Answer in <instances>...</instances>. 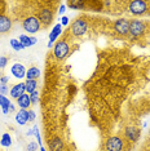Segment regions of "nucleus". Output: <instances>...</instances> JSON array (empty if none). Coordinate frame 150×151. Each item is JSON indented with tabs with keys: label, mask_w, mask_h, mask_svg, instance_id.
Masks as SVG:
<instances>
[{
	"label": "nucleus",
	"mask_w": 150,
	"mask_h": 151,
	"mask_svg": "<svg viewBox=\"0 0 150 151\" xmlns=\"http://www.w3.org/2000/svg\"><path fill=\"white\" fill-rule=\"evenodd\" d=\"M57 3H52V1H39L36 3L38 8H36V17L39 19L40 25L44 29L49 27L52 25L54 16H56V11L53 9V5H56Z\"/></svg>",
	"instance_id": "f257e3e1"
},
{
	"label": "nucleus",
	"mask_w": 150,
	"mask_h": 151,
	"mask_svg": "<svg viewBox=\"0 0 150 151\" xmlns=\"http://www.w3.org/2000/svg\"><path fill=\"white\" fill-rule=\"evenodd\" d=\"M21 25L23 27V30L29 34H36L42 29V25H40L35 13H30L27 16H23L21 19Z\"/></svg>",
	"instance_id": "f03ea898"
},
{
	"label": "nucleus",
	"mask_w": 150,
	"mask_h": 151,
	"mask_svg": "<svg viewBox=\"0 0 150 151\" xmlns=\"http://www.w3.org/2000/svg\"><path fill=\"white\" fill-rule=\"evenodd\" d=\"M125 146V139L120 136H110L105 139L102 149L104 151H123Z\"/></svg>",
	"instance_id": "7ed1b4c3"
},
{
	"label": "nucleus",
	"mask_w": 150,
	"mask_h": 151,
	"mask_svg": "<svg viewBox=\"0 0 150 151\" xmlns=\"http://www.w3.org/2000/svg\"><path fill=\"white\" fill-rule=\"evenodd\" d=\"M70 52H71L70 44H69V42H67L66 39H65V37L62 40H58V42L54 44L53 54H54V57H56L58 61L65 60V58L70 54Z\"/></svg>",
	"instance_id": "20e7f679"
},
{
	"label": "nucleus",
	"mask_w": 150,
	"mask_h": 151,
	"mask_svg": "<svg viewBox=\"0 0 150 151\" xmlns=\"http://www.w3.org/2000/svg\"><path fill=\"white\" fill-rule=\"evenodd\" d=\"M88 30V22L86 18H83V17H79V18L74 19V22L70 25V29L69 31L73 36L75 37H79V36H83L84 34L87 32Z\"/></svg>",
	"instance_id": "39448f33"
},
{
	"label": "nucleus",
	"mask_w": 150,
	"mask_h": 151,
	"mask_svg": "<svg viewBox=\"0 0 150 151\" xmlns=\"http://www.w3.org/2000/svg\"><path fill=\"white\" fill-rule=\"evenodd\" d=\"M128 11L133 16H142L148 12L149 9V3L144 0H133V1H128Z\"/></svg>",
	"instance_id": "423d86ee"
},
{
	"label": "nucleus",
	"mask_w": 150,
	"mask_h": 151,
	"mask_svg": "<svg viewBox=\"0 0 150 151\" xmlns=\"http://www.w3.org/2000/svg\"><path fill=\"white\" fill-rule=\"evenodd\" d=\"M146 26L140 19H131L129 21V35L133 37H140L145 32Z\"/></svg>",
	"instance_id": "0eeeda50"
},
{
	"label": "nucleus",
	"mask_w": 150,
	"mask_h": 151,
	"mask_svg": "<svg viewBox=\"0 0 150 151\" xmlns=\"http://www.w3.org/2000/svg\"><path fill=\"white\" fill-rule=\"evenodd\" d=\"M114 31L120 36L129 35V19L127 18H119L114 22Z\"/></svg>",
	"instance_id": "6e6552de"
},
{
	"label": "nucleus",
	"mask_w": 150,
	"mask_h": 151,
	"mask_svg": "<svg viewBox=\"0 0 150 151\" xmlns=\"http://www.w3.org/2000/svg\"><path fill=\"white\" fill-rule=\"evenodd\" d=\"M13 21L12 18L8 14H5L4 9H0V34L4 35V34H8L12 29Z\"/></svg>",
	"instance_id": "1a4fd4ad"
},
{
	"label": "nucleus",
	"mask_w": 150,
	"mask_h": 151,
	"mask_svg": "<svg viewBox=\"0 0 150 151\" xmlns=\"http://www.w3.org/2000/svg\"><path fill=\"white\" fill-rule=\"evenodd\" d=\"M123 134L127 138V141H129L131 143H135L140 138V130L133 125H129V127H125Z\"/></svg>",
	"instance_id": "9d476101"
},
{
	"label": "nucleus",
	"mask_w": 150,
	"mask_h": 151,
	"mask_svg": "<svg viewBox=\"0 0 150 151\" xmlns=\"http://www.w3.org/2000/svg\"><path fill=\"white\" fill-rule=\"evenodd\" d=\"M49 151H65V142L58 136H53L48 141Z\"/></svg>",
	"instance_id": "9b49d317"
},
{
	"label": "nucleus",
	"mask_w": 150,
	"mask_h": 151,
	"mask_svg": "<svg viewBox=\"0 0 150 151\" xmlns=\"http://www.w3.org/2000/svg\"><path fill=\"white\" fill-rule=\"evenodd\" d=\"M26 93V87H25V83H18L16 85H13L9 91V96L13 98V99H17L19 98L21 96H23Z\"/></svg>",
	"instance_id": "f8f14e48"
},
{
	"label": "nucleus",
	"mask_w": 150,
	"mask_h": 151,
	"mask_svg": "<svg viewBox=\"0 0 150 151\" xmlns=\"http://www.w3.org/2000/svg\"><path fill=\"white\" fill-rule=\"evenodd\" d=\"M26 67L21 63H13V66L11 67V74L14 76L16 79H23L26 78Z\"/></svg>",
	"instance_id": "ddd939ff"
},
{
	"label": "nucleus",
	"mask_w": 150,
	"mask_h": 151,
	"mask_svg": "<svg viewBox=\"0 0 150 151\" xmlns=\"http://www.w3.org/2000/svg\"><path fill=\"white\" fill-rule=\"evenodd\" d=\"M62 34V26H61V23H56L54 27L52 29V31L49 32V42H48V48H52L54 42H56L57 39L60 37V35Z\"/></svg>",
	"instance_id": "4468645a"
},
{
	"label": "nucleus",
	"mask_w": 150,
	"mask_h": 151,
	"mask_svg": "<svg viewBox=\"0 0 150 151\" xmlns=\"http://www.w3.org/2000/svg\"><path fill=\"white\" fill-rule=\"evenodd\" d=\"M16 123L18 125H26L29 123V110L19 109L16 114Z\"/></svg>",
	"instance_id": "2eb2a0df"
},
{
	"label": "nucleus",
	"mask_w": 150,
	"mask_h": 151,
	"mask_svg": "<svg viewBox=\"0 0 150 151\" xmlns=\"http://www.w3.org/2000/svg\"><path fill=\"white\" fill-rule=\"evenodd\" d=\"M16 102H17V106H18L19 109L29 110L30 106H31V99H30V94L25 93L23 96H21L19 98H17Z\"/></svg>",
	"instance_id": "dca6fc26"
},
{
	"label": "nucleus",
	"mask_w": 150,
	"mask_h": 151,
	"mask_svg": "<svg viewBox=\"0 0 150 151\" xmlns=\"http://www.w3.org/2000/svg\"><path fill=\"white\" fill-rule=\"evenodd\" d=\"M40 76V70L35 66H31L26 73V80H38Z\"/></svg>",
	"instance_id": "f3484780"
},
{
	"label": "nucleus",
	"mask_w": 150,
	"mask_h": 151,
	"mask_svg": "<svg viewBox=\"0 0 150 151\" xmlns=\"http://www.w3.org/2000/svg\"><path fill=\"white\" fill-rule=\"evenodd\" d=\"M11 99H9L6 96H3L0 94V107L3 110V114L4 115H8L9 114V105H11Z\"/></svg>",
	"instance_id": "a211bd4d"
},
{
	"label": "nucleus",
	"mask_w": 150,
	"mask_h": 151,
	"mask_svg": "<svg viewBox=\"0 0 150 151\" xmlns=\"http://www.w3.org/2000/svg\"><path fill=\"white\" fill-rule=\"evenodd\" d=\"M89 4V1H66V6H69L70 9H86L87 5Z\"/></svg>",
	"instance_id": "6ab92c4d"
},
{
	"label": "nucleus",
	"mask_w": 150,
	"mask_h": 151,
	"mask_svg": "<svg viewBox=\"0 0 150 151\" xmlns=\"http://www.w3.org/2000/svg\"><path fill=\"white\" fill-rule=\"evenodd\" d=\"M25 87H26V93L27 94H31L36 91L38 87V81L36 80H26L25 81Z\"/></svg>",
	"instance_id": "aec40b11"
},
{
	"label": "nucleus",
	"mask_w": 150,
	"mask_h": 151,
	"mask_svg": "<svg viewBox=\"0 0 150 151\" xmlns=\"http://www.w3.org/2000/svg\"><path fill=\"white\" fill-rule=\"evenodd\" d=\"M0 145L3 147H9L12 145V137L9 133H3L1 138H0Z\"/></svg>",
	"instance_id": "412c9836"
},
{
	"label": "nucleus",
	"mask_w": 150,
	"mask_h": 151,
	"mask_svg": "<svg viewBox=\"0 0 150 151\" xmlns=\"http://www.w3.org/2000/svg\"><path fill=\"white\" fill-rule=\"evenodd\" d=\"M18 40H19V43H21L22 45H23V48H29V47L32 45V43H31V36H27V35H25V34L19 35Z\"/></svg>",
	"instance_id": "4be33fe9"
},
{
	"label": "nucleus",
	"mask_w": 150,
	"mask_h": 151,
	"mask_svg": "<svg viewBox=\"0 0 150 151\" xmlns=\"http://www.w3.org/2000/svg\"><path fill=\"white\" fill-rule=\"evenodd\" d=\"M11 47L13 48V50H16V52H21V50L25 49L22 44L19 43L18 39H12L11 40Z\"/></svg>",
	"instance_id": "5701e85b"
},
{
	"label": "nucleus",
	"mask_w": 150,
	"mask_h": 151,
	"mask_svg": "<svg viewBox=\"0 0 150 151\" xmlns=\"http://www.w3.org/2000/svg\"><path fill=\"white\" fill-rule=\"evenodd\" d=\"M38 149H39V143L34 142V141L29 142L27 143V146H26V151H36Z\"/></svg>",
	"instance_id": "b1692460"
},
{
	"label": "nucleus",
	"mask_w": 150,
	"mask_h": 151,
	"mask_svg": "<svg viewBox=\"0 0 150 151\" xmlns=\"http://www.w3.org/2000/svg\"><path fill=\"white\" fill-rule=\"evenodd\" d=\"M30 99H31V105H35L39 102V92L35 91L34 93L30 94Z\"/></svg>",
	"instance_id": "393cba45"
},
{
	"label": "nucleus",
	"mask_w": 150,
	"mask_h": 151,
	"mask_svg": "<svg viewBox=\"0 0 150 151\" xmlns=\"http://www.w3.org/2000/svg\"><path fill=\"white\" fill-rule=\"evenodd\" d=\"M9 91H11V88H8V85L0 84V94L6 96V94H9Z\"/></svg>",
	"instance_id": "a878e982"
},
{
	"label": "nucleus",
	"mask_w": 150,
	"mask_h": 151,
	"mask_svg": "<svg viewBox=\"0 0 150 151\" xmlns=\"http://www.w3.org/2000/svg\"><path fill=\"white\" fill-rule=\"evenodd\" d=\"M6 65H8V57H5V56L0 57V70H4L6 67Z\"/></svg>",
	"instance_id": "bb28decb"
},
{
	"label": "nucleus",
	"mask_w": 150,
	"mask_h": 151,
	"mask_svg": "<svg viewBox=\"0 0 150 151\" xmlns=\"http://www.w3.org/2000/svg\"><path fill=\"white\" fill-rule=\"evenodd\" d=\"M35 118H36V115H35V112H34V110H29V122L34 123Z\"/></svg>",
	"instance_id": "cd10ccee"
},
{
	"label": "nucleus",
	"mask_w": 150,
	"mask_h": 151,
	"mask_svg": "<svg viewBox=\"0 0 150 151\" xmlns=\"http://www.w3.org/2000/svg\"><path fill=\"white\" fill-rule=\"evenodd\" d=\"M61 26H67L69 25V17H66V16H62L61 17Z\"/></svg>",
	"instance_id": "c85d7f7f"
},
{
	"label": "nucleus",
	"mask_w": 150,
	"mask_h": 151,
	"mask_svg": "<svg viewBox=\"0 0 150 151\" xmlns=\"http://www.w3.org/2000/svg\"><path fill=\"white\" fill-rule=\"evenodd\" d=\"M9 81V76H6V75H3V76H0V84H8Z\"/></svg>",
	"instance_id": "c756f323"
},
{
	"label": "nucleus",
	"mask_w": 150,
	"mask_h": 151,
	"mask_svg": "<svg viewBox=\"0 0 150 151\" xmlns=\"http://www.w3.org/2000/svg\"><path fill=\"white\" fill-rule=\"evenodd\" d=\"M65 11H66V3H61L60 8H58V13H60V14H63Z\"/></svg>",
	"instance_id": "7c9ffc66"
},
{
	"label": "nucleus",
	"mask_w": 150,
	"mask_h": 151,
	"mask_svg": "<svg viewBox=\"0 0 150 151\" xmlns=\"http://www.w3.org/2000/svg\"><path fill=\"white\" fill-rule=\"evenodd\" d=\"M14 111H16V106L13 104H11L9 105V112H14Z\"/></svg>",
	"instance_id": "2f4dec72"
},
{
	"label": "nucleus",
	"mask_w": 150,
	"mask_h": 151,
	"mask_svg": "<svg viewBox=\"0 0 150 151\" xmlns=\"http://www.w3.org/2000/svg\"><path fill=\"white\" fill-rule=\"evenodd\" d=\"M34 134V129H30L29 132H27V136H32Z\"/></svg>",
	"instance_id": "473e14b6"
},
{
	"label": "nucleus",
	"mask_w": 150,
	"mask_h": 151,
	"mask_svg": "<svg viewBox=\"0 0 150 151\" xmlns=\"http://www.w3.org/2000/svg\"><path fill=\"white\" fill-rule=\"evenodd\" d=\"M39 150H40V151H47L45 149H44V146H40V147H39Z\"/></svg>",
	"instance_id": "72a5a7b5"
},
{
	"label": "nucleus",
	"mask_w": 150,
	"mask_h": 151,
	"mask_svg": "<svg viewBox=\"0 0 150 151\" xmlns=\"http://www.w3.org/2000/svg\"><path fill=\"white\" fill-rule=\"evenodd\" d=\"M0 151H1V150H0Z\"/></svg>",
	"instance_id": "f704fd0d"
}]
</instances>
